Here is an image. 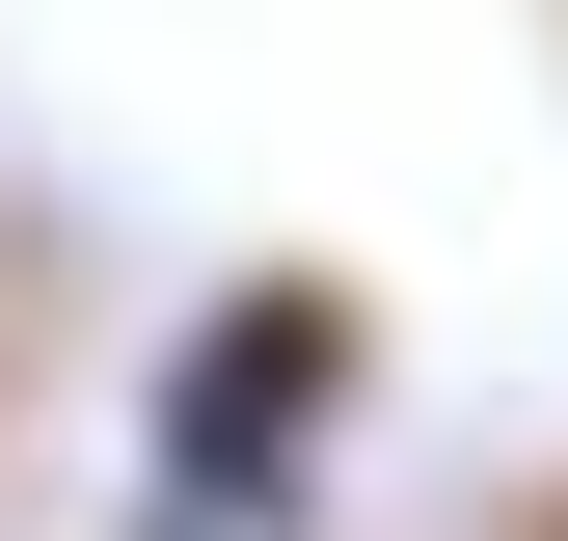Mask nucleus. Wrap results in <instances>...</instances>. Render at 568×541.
Here are the masks:
<instances>
[{
	"label": "nucleus",
	"mask_w": 568,
	"mask_h": 541,
	"mask_svg": "<svg viewBox=\"0 0 568 541\" xmlns=\"http://www.w3.org/2000/svg\"><path fill=\"white\" fill-rule=\"evenodd\" d=\"M325 406H352V298L325 270H244V298L163 353V541H298Z\"/></svg>",
	"instance_id": "nucleus-1"
}]
</instances>
